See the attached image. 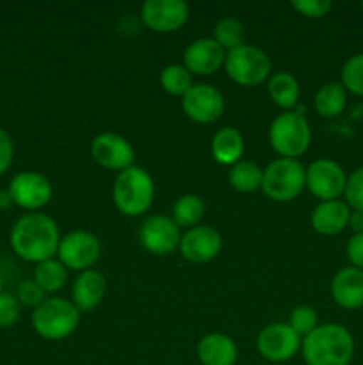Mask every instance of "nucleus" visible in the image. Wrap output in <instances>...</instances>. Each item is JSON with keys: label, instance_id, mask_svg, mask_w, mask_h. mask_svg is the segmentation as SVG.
I'll list each match as a JSON object with an SVG mask.
<instances>
[{"label": "nucleus", "instance_id": "nucleus-40", "mask_svg": "<svg viewBox=\"0 0 363 365\" xmlns=\"http://www.w3.org/2000/svg\"><path fill=\"white\" fill-rule=\"evenodd\" d=\"M0 292H4V274L0 271Z\"/></svg>", "mask_w": 363, "mask_h": 365}, {"label": "nucleus", "instance_id": "nucleus-16", "mask_svg": "<svg viewBox=\"0 0 363 365\" xmlns=\"http://www.w3.org/2000/svg\"><path fill=\"white\" fill-rule=\"evenodd\" d=\"M182 257L192 264H205L216 259L223 250V237L219 232L209 225H198L189 228L180 239Z\"/></svg>", "mask_w": 363, "mask_h": 365}, {"label": "nucleus", "instance_id": "nucleus-32", "mask_svg": "<svg viewBox=\"0 0 363 365\" xmlns=\"http://www.w3.org/2000/svg\"><path fill=\"white\" fill-rule=\"evenodd\" d=\"M344 202L351 210H363V166L347 177L344 189Z\"/></svg>", "mask_w": 363, "mask_h": 365}, {"label": "nucleus", "instance_id": "nucleus-13", "mask_svg": "<svg viewBox=\"0 0 363 365\" xmlns=\"http://www.w3.org/2000/svg\"><path fill=\"white\" fill-rule=\"evenodd\" d=\"M182 109L196 123H214L224 113V96L210 84H194L182 96Z\"/></svg>", "mask_w": 363, "mask_h": 365}, {"label": "nucleus", "instance_id": "nucleus-15", "mask_svg": "<svg viewBox=\"0 0 363 365\" xmlns=\"http://www.w3.org/2000/svg\"><path fill=\"white\" fill-rule=\"evenodd\" d=\"M189 18V6L184 0H146L141 7L142 24L153 32H177Z\"/></svg>", "mask_w": 363, "mask_h": 365}, {"label": "nucleus", "instance_id": "nucleus-21", "mask_svg": "<svg viewBox=\"0 0 363 365\" xmlns=\"http://www.w3.org/2000/svg\"><path fill=\"white\" fill-rule=\"evenodd\" d=\"M199 362L203 365H235L238 356L237 344L224 334H209L198 342Z\"/></svg>", "mask_w": 363, "mask_h": 365}, {"label": "nucleus", "instance_id": "nucleus-2", "mask_svg": "<svg viewBox=\"0 0 363 365\" xmlns=\"http://www.w3.org/2000/svg\"><path fill=\"white\" fill-rule=\"evenodd\" d=\"M301 353L306 365H349L354 355V339L342 324H319L302 337Z\"/></svg>", "mask_w": 363, "mask_h": 365}, {"label": "nucleus", "instance_id": "nucleus-36", "mask_svg": "<svg viewBox=\"0 0 363 365\" xmlns=\"http://www.w3.org/2000/svg\"><path fill=\"white\" fill-rule=\"evenodd\" d=\"M14 157V141L6 128L0 127V177L9 170Z\"/></svg>", "mask_w": 363, "mask_h": 365}, {"label": "nucleus", "instance_id": "nucleus-42", "mask_svg": "<svg viewBox=\"0 0 363 365\" xmlns=\"http://www.w3.org/2000/svg\"><path fill=\"white\" fill-rule=\"evenodd\" d=\"M276 365H283V364H276Z\"/></svg>", "mask_w": 363, "mask_h": 365}, {"label": "nucleus", "instance_id": "nucleus-17", "mask_svg": "<svg viewBox=\"0 0 363 365\" xmlns=\"http://www.w3.org/2000/svg\"><path fill=\"white\" fill-rule=\"evenodd\" d=\"M226 50L214 38H198L184 52V66L191 71V75H212L224 66Z\"/></svg>", "mask_w": 363, "mask_h": 365}, {"label": "nucleus", "instance_id": "nucleus-9", "mask_svg": "<svg viewBox=\"0 0 363 365\" xmlns=\"http://www.w3.org/2000/svg\"><path fill=\"white\" fill-rule=\"evenodd\" d=\"M7 191H9L14 205L28 210V212H39L52 200L53 195V187L48 178L32 170L20 171L14 175Z\"/></svg>", "mask_w": 363, "mask_h": 365}, {"label": "nucleus", "instance_id": "nucleus-34", "mask_svg": "<svg viewBox=\"0 0 363 365\" xmlns=\"http://www.w3.org/2000/svg\"><path fill=\"white\" fill-rule=\"evenodd\" d=\"M20 302L16 294L11 292H0V328H11L20 319Z\"/></svg>", "mask_w": 363, "mask_h": 365}, {"label": "nucleus", "instance_id": "nucleus-38", "mask_svg": "<svg viewBox=\"0 0 363 365\" xmlns=\"http://www.w3.org/2000/svg\"><path fill=\"white\" fill-rule=\"evenodd\" d=\"M354 234H363V210H351L349 227Z\"/></svg>", "mask_w": 363, "mask_h": 365}, {"label": "nucleus", "instance_id": "nucleus-24", "mask_svg": "<svg viewBox=\"0 0 363 365\" xmlns=\"http://www.w3.org/2000/svg\"><path fill=\"white\" fill-rule=\"evenodd\" d=\"M313 106H315L317 114H320L322 118L340 116L347 106V91L342 82H326L315 93Z\"/></svg>", "mask_w": 363, "mask_h": 365}, {"label": "nucleus", "instance_id": "nucleus-31", "mask_svg": "<svg viewBox=\"0 0 363 365\" xmlns=\"http://www.w3.org/2000/svg\"><path fill=\"white\" fill-rule=\"evenodd\" d=\"M287 324L302 339L319 327V316H317L315 309H312L308 305L295 307L290 312V316H288Z\"/></svg>", "mask_w": 363, "mask_h": 365}, {"label": "nucleus", "instance_id": "nucleus-29", "mask_svg": "<svg viewBox=\"0 0 363 365\" xmlns=\"http://www.w3.org/2000/svg\"><path fill=\"white\" fill-rule=\"evenodd\" d=\"M214 39L223 46L224 50H233L237 46L244 45L246 31L244 25L237 20V18H221L214 27Z\"/></svg>", "mask_w": 363, "mask_h": 365}, {"label": "nucleus", "instance_id": "nucleus-19", "mask_svg": "<svg viewBox=\"0 0 363 365\" xmlns=\"http://www.w3.org/2000/svg\"><path fill=\"white\" fill-rule=\"evenodd\" d=\"M349 216L351 209L344 200H330L317 203L310 214V223L317 234L331 237L342 234L349 227Z\"/></svg>", "mask_w": 363, "mask_h": 365}, {"label": "nucleus", "instance_id": "nucleus-37", "mask_svg": "<svg viewBox=\"0 0 363 365\" xmlns=\"http://www.w3.org/2000/svg\"><path fill=\"white\" fill-rule=\"evenodd\" d=\"M345 255L352 267L363 271V234H354L349 239L347 246H345Z\"/></svg>", "mask_w": 363, "mask_h": 365}, {"label": "nucleus", "instance_id": "nucleus-28", "mask_svg": "<svg viewBox=\"0 0 363 365\" xmlns=\"http://www.w3.org/2000/svg\"><path fill=\"white\" fill-rule=\"evenodd\" d=\"M160 86L171 96H184L194 86L192 75L184 64H167L160 71Z\"/></svg>", "mask_w": 363, "mask_h": 365}, {"label": "nucleus", "instance_id": "nucleus-6", "mask_svg": "<svg viewBox=\"0 0 363 365\" xmlns=\"http://www.w3.org/2000/svg\"><path fill=\"white\" fill-rule=\"evenodd\" d=\"M305 187L306 168L298 159L280 157L263 170L262 191L273 202H292L301 195Z\"/></svg>", "mask_w": 363, "mask_h": 365}, {"label": "nucleus", "instance_id": "nucleus-39", "mask_svg": "<svg viewBox=\"0 0 363 365\" xmlns=\"http://www.w3.org/2000/svg\"><path fill=\"white\" fill-rule=\"evenodd\" d=\"M13 205L14 203H13V198H11L9 191H7V189H0V210H7Z\"/></svg>", "mask_w": 363, "mask_h": 365}, {"label": "nucleus", "instance_id": "nucleus-12", "mask_svg": "<svg viewBox=\"0 0 363 365\" xmlns=\"http://www.w3.org/2000/svg\"><path fill=\"white\" fill-rule=\"evenodd\" d=\"M180 228L164 214H153L142 221L139 228V242L152 255H169L180 246Z\"/></svg>", "mask_w": 363, "mask_h": 365}, {"label": "nucleus", "instance_id": "nucleus-1", "mask_svg": "<svg viewBox=\"0 0 363 365\" xmlns=\"http://www.w3.org/2000/svg\"><path fill=\"white\" fill-rule=\"evenodd\" d=\"M9 242L13 252L25 262H45L57 255L59 227L48 214L27 212L14 221Z\"/></svg>", "mask_w": 363, "mask_h": 365}, {"label": "nucleus", "instance_id": "nucleus-10", "mask_svg": "<svg viewBox=\"0 0 363 365\" xmlns=\"http://www.w3.org/2000/svg\"><path fill=\"white\" fill-rule=\"evenodd\" d=\"M302 339L287 323L267 324L256 337V349L262 359L274 365L288 362L301 349Z\"/></svg>", "mask_w": 363, "mask_h": 365}, {"label": "nucleus", "instance_id": "nucleus-41", "mask_svg": "<svg viewBox=\"0 0 363 365\" xmlns=\"http://www.w3.org/2000/svg\"><path fill=\"white\" fill-rule=\"evenodd\" d=\"M362 11H363V2H362Z\"/></svg>", "mask_w": 363, "mask_h": 365}, {"label": "nucleus", "instance_id": "nucleus-4", "mask_svg": "<svg viewBox=\"0 0 363 365\" xmlns=\"http://www.w3.org/2000/svg\"><path fill=\"white\" fill-rule=\"evenodd\" d=\"M80 310L66 298L52 296L32 310L31 323L36 334L46 341H63L77 330Z\"/></svg>", "mask_w": 363, "mask_h": 365}, {"label": "nucleus", "instance_id": "nucleus-18", "mask_svg": "<svg viewBox=\"0 0 363 365\" xmlns=\"http://www.w3.org/2000/svg\"><path fill=\"white\" fill-rule=\"evenodd\" d=\"M331 298L345 310L363 307V271L358 267H344L331 280Z\"/></svg>", "mask_w": 363, "mask_h": 365}, {"label": "nucleus", "instance_id": "nucleus-8", "mask_svg": "<svg viewBox=\"0 0 363 365\" xmlns=\"http://www.w3.org/2000/svg\"><path fill=\"white\" fill-rule=\"evenodd\" d=\"M102 245L95 234L88 230H73L60 237L57 257L66 269L88 271L98 262Z\"/></svg>", "mask_w": 363, "mask_h": 365}, {"label": "nucleus", "instance_id": "nucleus-23", "mask_svg": "<svg viewBox=\"0 0 363 365\" xmlns=\"http://www.w3.org/2000/svg\"><path fill=\"white\" fill-rule=\"evenodd\" d=\"M267 91H269L270 100L283 110L294 109L301 95L298 78L288 71H278L270 75L267 81Z\"/></svg>", "mask_w": 363, "mask_h": 365}, {"label": "nucleus", "instance_id": "nucleus-14", "mask_svg": "<svg viewBox=\"0 0 363 365\" xmlns=\"http://www.w3.org/2000/svg\"><path fill=\"white\" fill-rule=\"evenodd\" d=\"M91 157L98 166L112 171H125L134 166L135 150L127 138L114 132H102L91 141Z\"/></svg>", "mask_w": 363, "mask_h": 365}, {"label": "nucleus", "instance_id": "nucleus-26", "mask_svg": "<svg viewBox=\"0 0 363 365\" xmlns=\"http://www.w3.org/2000/svg\"><path fill=\"white\" fill-rule=\"evenodd\" d=\"M32 280L45 291V294H53L66 285L68 269L60 260L48 259L45 262L36 264Z\"/></svg>", "mask_w": 363, "mask_h": 365}, {"label": "nucleus", "instance_id": "nucleus-7", "mask_svg": "<svg viewBox=\"0 0 363 365\" xmlns=\"http://www.w3.org/2000/svg\"><path fill=\"white\" fill-rule=\"evenodd\" d=\"M224 70L235 84L253 88V86H260L269 81L273 64L262 48L244 43L226 52Z\"/></svg>", "mask_w": 363, "mask_h": 365}, {"label": "nucleus", "instance_id": "nucleus-33", "mask_svg": "<svg viewBox=\"0 0 363 365\" xmlns=\"http://www.w3.org/2000/svg\"><path fill=\"white\" fill-rule=\"evenodd\" d=\"M290 6L299 14H302L306 18H313V20L327 16L330 11L333 9V2L331 0H292Z\"/></svg>", "mask_w": 363, "mask_h": 365}, {"label": "nucleus", "instance_id": "nucleus-11", "mask_svg": "<svg viewBox=\"0 0 363 365\" xmlns=\"http://www.w3.org/2000/svg\"><path fill=\"white\" fill-rule=\"evenodd\" d=\"M345 182L347 175L344 168L331 159H317L306 168V189L320 202L340 200Z\"/></svg>", "mask_w": 363, "mask_h": 365}, {"label": "nucleus", "instance_id": "nucleus-35", "mask_svg": "<svg viewBox=\"0 0 363 365\" xmlns=\"http://www.w3.org/2000/svg\"><path fill=\"white\" fill-rule=\"evenodd\" d=\"M16 298L18 302H20V305L31 307V309L34 310L36 307L41 305V303L45 302L46 294L45 291H43V289L31 278V280L20 282V285H18L16 289Z\"/></svg>", "mask_w": 363, "mask_h": 365}, {"label": "nucleus", "instance_id": "nucleus-25", "mask_svg": "<svg viewBox=\"0 0 363 365\" xmlns=\"http://www.w3.org/2000/svg\"><path fill=\"white\" fill-rule=\"evenodd\" d=\"M263 170L253 160H238L230 168L228 182L238 192H253L262 189Z\"/></svg>", "mask_w": 363, "mask_h": 365}, {"label": "nucleus", "instance_id": "nucleus-22", "mask_svg": "<svg viewBox=\"0 0 363 365\" xmlns=\"http://www.w3.org/2000/svg\"><path fill=\"white\" fill-rule=\"evenodd\" d=\"M210 152L216 163L223 166H233L244 155V138L233 127H224L214 134L210 143Z\"/></svg>", "mask_w": 363, "mask_h": 365}, {"label": "nucleus", "instance_id": "nucleus-27", "mask_svg": "<svg viewBox=\"0 0 363 365\" xmlns=\"http://www.w3.org/2000/svg\"><path fill=\"white\" fill-rule=\"evenodd\" d=\"M203 216H205V203L196 195L180 196L173 207V221L178 228L189 230L198 227Z\"/></svg>", "mask_w": 363, "mask_h": 365}, {"label": "nucleus", "instance_id": "nucleus-3", "mask_svg": "<svg viewBox=\"0 0 363 365\" xmlns=\"http://www.w3.org/2000/svg\"><path fill=\"white\" fill-rule=\"evenodd\" d=\"M155 198V182L141 166H130L120 171L112 185V200L116 209L128 217L148 212Z\"/></svg>", "mask_w": 363, "mask_h": 365}, {"label": "nucleus", "instance_id": "nucleus-30", "mask_svg": "<svg viewBox=\"0 0 363 365\" xmlns=\"http://www.w3.org/2000/svg\"><path fill=\"white\" fill-rule=\"evenodd\" d=\"M342 86L345 91L363 96V52L349 57L342 66Z\"/></svg>", "mask_w": 363, "mask_h": 365}, {"label": "nucleus", "instance_id": "nucleus-20", "mask_svg": "<svg viewBox=\"0 0 363 365\" xmlns=\"http://www.w3.org/2000/svg\"><path fill=\"white\" fill-rule=\"evenodd\" d=\"M107 292V282L102 273L95 269H88L78 273L71 289V302L80 312L96 309L103 302Z\"/></svg>", "mask_w": 363, "mask_h": 365}, {"label": "nucleus", "instance_id": "nucleus-5", "mask_svg": "<svg viewBox=\"0 0 363 365\" xmlns=\"http://www.w3.org/2000/svg\"><path fill=\"white\" fill-rule=\"evenodd\" d=\"M269 143L283 159H298L310 148L312 128L298 110H285L270 121Z\"/></svg>", "mask_w": 363, "mask_h": 365}]
</instances>
